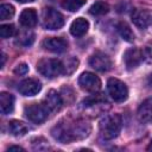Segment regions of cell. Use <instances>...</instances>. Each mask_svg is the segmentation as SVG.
Masks as SVG:
<instances>
[{
  "instance_id": "1",
  "label": "cell",
  "mask_w": 152,
  "mask_h": 152,
  "mask_svg": "<svg viewBox=\"0 0 152 152\" xmlns=\"http://www.w3.org/2000/svg\"><path fill=\"white\" fill-rule=\"evenodd\" d=\"M51 133L56 140L66 144L88 137L90 133V125L83 120H77L74 122H59L52 128Z\"/></svg>"
},
{
  "instance_id": "2",
  "label": "cell",
  "mask_w": 152,
  "mask_h": 152,
  "mask_svg": "<svg viewBox=\"0 0 152 152\" xmlns=\"http://www.w3.org/2000/svg\"><path fill=\"white\" fill-rule=\"evenodd\" d=\"M122 126V120L119 114H110L106 115L101 121H100V134L103 139L110 140L118 137V134L121 131Z\"/></svg>"
},
{
  "instance_id": "3",
  "label": "cell",
  "mask_w": 152,
  "mask_h": 152,
  "mask_svg": "<svg viewBox=\"0 0 152 152\" xmlns=\"http://www.w3.org/2000/svg\"><path fill=\"white\" fill-rule=\"evenodd\" d=\"M37 70L39 74L48 78H55L62 75L64 70V65L61 61L55 58H43L37 63Z\"/></svg>"
},
{
  "instance_id": "4",
  "label": "cell",
  "mask_w": 152,
  "mask_h": 152,
  "mask_svg": "<svg viewBox=\"0 0 152 152\" xmlns=\"http://www.w3.org/2000/svg\"><path fill=\"white\" fill-rule=\"evenodd\" d=\"M43 25L46 30H58L64 25V17L57 10L46 7L43 11Z\"/></svg>"
},
{
  "instance_id": "5",
  "label": "cell",
  "mask_w": 152,
  "mask_h": 152,
  "mask_svg": "<svg viewBox=\"0 0 152 152\" xmlns=\"http://www.w3.org/2000/svg\"><path fill=\"white\" fill-rule=\"evenodd\" d=\"M49 112L50 110L48 109V107L42 103H31L26 106L24 110L26 118L34 124L44 122L49 116Z\"/></svg>"
},
{
  "instance_id": "6",
  "label": "cell",
  "mask_w": 152,
  "mask_h": 152,
  "mask_svg": "<svg viewBox=\"0 0 152 152\" xmlns=\"http://www.w3.org/2000/svg\"><path fill=\"white\" fill-rule=\"evenodd\" d=\"M107 88L110 97L116 102H122L128 96V89L126 84L118 78H109L107 82Z\"/></svg>"
},
{
  "instance_id": "7",
  "label": "cell",
  "mask_w": 152,
  "mask_h": 152,
  "mask_svg": "<svg viewBox=\"0 0 152 152\" xmlns=\"http://www.w3.org/2000/svg\"><path fill=\"white\" fill-rule=\"evenodd\" d=\"M78 84L81 86L82 89H84L87 91H97L101 88L100 78L95 74L89 72V71H86L80 76Z\"/></svg>"
},
{
  "instance_id": "8",
  "label": "cell",
  "mask_w": 152,
  "mask_h": 152,
  "mask_svg": "<svg viewBox=\"0 0 152 152\" xmlns=\"http://www.w3.org/2000/svg\"><path fill=\"white\" fill-rule=\"evenodd\" d=\"M89 64L93 69L97 70V71H101V72H104V71H108L110 68H112V61L110 58L103 53V52H95L90 58H89Z\"/></svg>"
},
{
  "instance_id": "9",
  "label": "cell",
  "mask_w": 152,
  "mask_h": 152,
  "mask_svg": "<svg viewBox=\"0 0 152 152\" xmlns=\"http://www.w3.org/2000/svg\"><path fill=\"white\" fill-rule=\"evenodd\" d=\"M40 89H42V84L36 78H26L18 84V90L24 96H33L38 94Z\"/></svg>"
},
{
  "instance_id": "10",
  "label": "cell",
  "mask_w": 152,
  "mask_h": 152,
  "mask_svg": "<svg viewBox=\"0 0 152 152\" xmlns=\"http://www.w3.org/2000/svg\"><path fill=\"white\" fill-rule=\"evenodd\" d=\"M42 45L48 51H51L55 53H61V52H64L66 50L68 42L61 37H49V38H45L43 40Z\"/></svg>"
},
{
  "instance_id": "11",
  "label": "cell",
  "mask_w": 152,
  "mask_h": 152,
  "mask_svg": "<svg viewBox=\"0 0 152 152\" xmlns=\"http://www.w3.org/2000/svg\"><path fill=\"white\" fill-rule=\"evenodd\" d=\"M142 59H144L142 51L137 48H131V49L126 50V52L124 55V62L128 70L137 68L142 62Z\"/></svg>"
},
{
  "instance_id": "12",
  "label": "cell",
  "mask_w": 152,
  "mask_h": 152,
  "mask_svg": "<svg viewBox=\"0 0 152 152\" xmlns=\"http://www.w3.org/2000/svg\"><path fill=\"white\" fill-rule=\"evenodd\" d=\"M132 21L133 24L139 27V28H146L150 25L151 21V15L146 10H141V8H135L132 11L131 14Z\"/></svg>"
},
{
  "instance_id": "13",
  "label": "cell",
  "mask_w": 152,
  "mask_h": 152,
  "mask_svg": "<svg viewBox=\"0 0 152 152\" xmlns=\"http://www.w3.org/2000/svg\"><path fill=\"white\" fill-rule=\"evenodd\" d=\"M44 104L50 112H58L63 106V99L56 90H50L44 99Z\"/></svg>"
},
{
  "instance_id": "14",
  "label": "cell",
  "mask_w": 152,
  "mask_h": 152,
  "mask_svg": "<svg viewBox=\"0 0 152 152\" xmlns=\"http://www.w3.org/2000/svg\"><path fill=\"white\" fill-rule=\"evenodd\" d=\"M89 23L84 18H76L70 25V33L75 37H82L88 32Z\"/></svg>"
},
{
  "instance_id": "15",
  "label": "cell",
  "mask_w": 152,
  "mask_h": 152,
  "mask_svg": "<svg viewBox=\"0 0 152 152\" xmlns=\"http://www.w3.org/2000/svg\"><path fill=\"white\" fill-rule=\"evenodd\" d=\"M37 12L34 8H25L19 17V21L25 27H33L37 24Z\"/></svg>"
},
{
  "instance_id": "16",
  "label": "cell",
  "mask_w": 152,
  "mask_h": 152,
  "mask_svg": "<svg viewBox=\"0 0 152 152\" xmlns=\"http://www.w3.org/2000/svg\"><path fill=\"white\" fill-rule=\"evenodd\" d=\"M14 108V97L12 94L2 91L0 94V112L1 114L6 115L10 114Z\"/></svg>"
},
{
  "instance_id": "17",
  "label": "cell",
  "mask_w": 152,
  "mask_h": 152,
  "mask_svg": "<svg viewBox=\"0 0 152 152\" xmlns=\"http://www.w3.org/2000/svg\"><path fill=\"white\" fill-rule=\"evenodd\" d=\"M138 116L144 122H152V97L146 99L138 109Z\"/></svg>"
},
{
  "instance_id": "18",
  "label": "cell",
  "mask_w": 152,
  "mask_h": 152,
  "mask_svg": "<svg viewBox=\"0 0 152 152\" xmlns=\"http://www.w3.org/2000/svg\"><path fill=\"white\" fill-rule=\"evenodd\" d=\"M8 131L14 137H23L28 132V126L19 120H12L8 124Z\"/></svg>"
},
{
  "instance_id": "19",
  "label": "cell",
  "mask_w": 152,
  "mask_h": 152,
  "mask_svg": "<svg viewBox=\"0 0 152 152\" xmlns=\"http://www.w3.org/2000/svg\"><path fill=\"white\" fill-rule=\"evenodd\" d=\"M116 28H118V32H119V34L121 36V38L124 40L129 42V43L134 40V33H133V31L131 30V27L125 21H120L118 24Z\"/></svg>"
},
{
  "instance_id": "20",
  "label": "cell",
  "mask_w": 152,
  "mask_h": 152,
  "mask_svg": "<svg viewBox=\"0 0 152 152\" xmlns=\"http://www.w3.org/2000/svg\"><path fill=\"white\" fill-rule=\"evenodd\" d=\"M108 11H109V6L103 1H97V2L93 4L91 7L89 8L90 14H93V15H103V14L108 13Z\"/></svg>"
},
{
  "instance_id": "21",
  "label": "cell",
  "mask_w": 152,
  "mask_h": 152,
  "mask_svg": "<svg viewBox=\"0 0 152 152\" xmlns=\"http://www.w3.org/2000/svg\"><path fill=\"white\" fill-rule=\"evenodd\" d=\"M86 1L87 0H63L62 6H63V8L68 10L70 12H76L86 4Z\"/></svg>"
},
{
  "instance_id": "22",
  "label": "cell",
  "mask_w": 152,
  "mask_h": 152,
  "mask_svg": "<svg viewBox=\"0 0 152 152\" xmlns=\"http://www.w3.org/2000/svg\"><path fill=\"white\" fill-rule=\"evenodd\" d=\"M14 15V7L10 4H2L0 6V19L7 20Z\"/></svg>"
},
{
  "instance_id": "23",
  "label": "cell",
  "mask_w": 152,
  "mask_h": 152,
  "mask_svg": "<svg viewBox=\"0 0 152 152\" xmlns=\"http://www.w3.org/2000/svg\"><path fill=\"white\" fill-rule=\"evenodd\" d=\"M33 40H34V34L32 32H25L19 37L17 43L20 44L21 46H28L33 43Z\"/></svg>"
},
{
  "instance_id": "24",
  "label": "cell",
  "mask_w": 152,
  "mask_h": 152,
  "mask_svg": "<svg viewBox=\"0 0 152 152\" xmlns=\"http://www.w3.org/2000/svg\"><path fill=\"white\" fill-rule=\"evenodd\" d=\"M15 33V28L11 24H5L0 26V37L1 38H10Z\"/></svg>"
},
{
  "instance_id": "25",
  "label": "cell",
  "mask_w": 152,
  "mask_h": 152,
  "mask_svg": "<svg viewBox=\"0 0 152 152\" xmlns=\"http://www.w3.org/2000/svg\"><path fill=\"white\" fill-rule=\"evenodd\" d=\"M97 102H106V99L103 96H101V94H99V95H93V96H90L83 101V103H86L84 106H91V104H95Z\"/></svg>"
},
{
  "instance_id": "26",
  "label": "cell",
  "mask_w": 152,
  "mask_h": 152,
  "mask_svg": "<svg viewBox=\"0 0 152 152\" xmlns=\"http://www.w3.org/2000/svg\"><path fill=\"white\" fill-rule=\"evenodd\" d=\"M142 57L147 63H152V42L148 43L142 50Z\"/></svg>"
},
{
  "instance_id": "27",
  "label": "cell",
  "mask_w": 152,
  "mask_h": 152,
  "mask_svg": "<svg viewBox=\"0 0 152 152\" xmlns=\"http://www.w3.org/2000/svg\"><path fill=\"white\" fill-rule=\"evenodd\" d=\"M28 71V66L26 63H20L14 68V72L17 75H25Z\"/></svg>"
},
{
  "instance_id": "28",
  "label": "cell",
  "mask_w": 152,
  "mask_h": 152,
  "mask_svg": "<svg viewBox=\"0 0 152 152\" xmlns=\"http://www.w3.org/2000/svg\"><path fill=\"white\" fill-rule=\"evenodd\" d=\"M7 151H8V152H10V151H21V152H24L25 150H24L23 147H20V146H14V145H13V146H10V147L7 148Z\"/></svg>"
},
{
  "instance_id": "29",
  "label": "cell",
  "mask_w": 152,
  "mask_h": 152,
  "mask_svg": "<svg viewBox=\"0 0 152 152\" xmlns=\"http://www.w3.org/2000/svg\"><path fill=\"white\" fill-rule=\"evenodd\" d=\"M2 62H1V68L4 66V64H5V61H6V56H5V53H2Z\"/></svg>"
},
{
  "instance_id": "30",
  "label": "cell",
  "mask_w": 152,
  "mask_h": 152,
  "mask_svg": "<svg viewBox=\"0 0 152 152\" xmlns=\"http://www.w3.org/2000/svg\"><path fill=\"white\" fill-rule=\"evenodd\" d=\"M18 2H21V4H26V2H32L33 0H17Z\"/></svg>"
},
{
  "instance_id": "31",
  "label": "cell",
  "mask_w": 152,
  "mask_h": 152,
  "mask_svg": "<svg viewBox=\"0 0 152 152\" xmlns=\"http://www.w3.org/2000/svg\"><path fill=\"white\" fill-rule=\"evenodd\" d=\"M147 151H152V140H151V142H150V145L147 146Z\"/></svg>"
},
{
  "instance_id": "32",
  "label": "cell",
  "mask_w": 152,
  "mask_h": 152,
  "mask_svg": "<svg viewBox=\"0 0 152 152\" xmlns=\"http://www.w3.org/2000/svg\"><path fill=\"white\" fill-rule=\"evenodd\" d=\"M52 1H55V0H52Z\"/></svg>"
}]
</instances>
